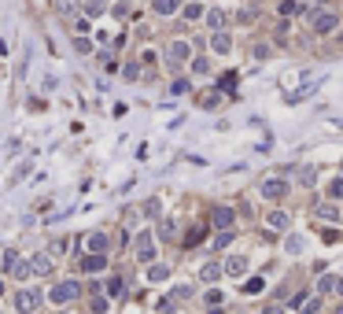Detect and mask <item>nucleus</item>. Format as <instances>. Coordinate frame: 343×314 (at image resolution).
I'll return each mask as SVG.
<instances>
[{"instance_id": "nucleus-1", "label": "nucleus", "mask_w": 343, "mask_h": 314, "mask_svg": "<svg viewBox=\"0 0 343 314\" xmlns=\"http://www.w3.org/2000/svg\"><path fill=\"white\" fill-rule=\"evenodd\" d=\"M77 296H82V285H77V281H59V285L48 292V300L59 307V303H70V300H77Z\"/></svg>"}, {"instance_id": "nucleus-2", "label": "nucleus", "mask_w": 343, "mask_h": 314, "mask_svg": "<svg viewBox=\"0 0 343 314\" xmlns=\"http://www.w3.org/2000/svg\"><path fill=\"white\" fill-rule=\"evenodd\" d=\"M189 56H192V44H189V41H170V49H166V63H170L174 70H177Z\"/></svg>"}, {"instance_id": "nucleus-3", "label": "nucleus", "mask_w": 343, "mask_h": 314, "mask_svg": "<svg viewBox=\"0 0 343 314\" xmlns=\"http://www.w3.org/2000/svg\"><path fill=\"white\" fill-rule=\"evenodd\" d=\"M210 222L218 226V233H225V229H232V222H236V211H232V207H214Z\"/></svg>"}, {"instance_id": "nucleus-4", "label": "nucleus", "mask_w": 343, "mask_h": 314, "mask_svg": "<svg viewBox=\"0 0 343 314\" xmlns=\"http://www.w3.org/2000/svg\"><path fill=\"white\" fill-rule=\"evenodd\" d=\"M137 259H140V262H151V259H155V240H151V233H140V240H137Z\"/></svg>"}, {"instance_id": "nucleus-5", "label": "nucleus", "mask_w": 343, "mask_h": 314, "mask_svg": "<svg viewBox=\"0 0 343 314\" xmlns=\"http://www.w3.org/2000/svg\"><path fill=\"white\" fill-rule=\"evenodd\" d=\"M336 26H339V19H336L332 11H321V15H314V30H318V34H332Z\"/></svg>"}, {"instance_id": "nucleus-6", "label": "nucleus", "mask_w": 343, "mask_h": 314, "mask_svg": "<svg viewBox=\"0 0 343 314\" xmlns=\"http://www.w3.org/2000/svg\"><path fill=\"white\" fill-rule=\"evenodd\" d=\"M284 192H288V185L280 181V178H270V181H262V196H266V200H280Z\"/></svg>"}, {"instance_id": "nucleus-7", "label": "nucleus", "mask_w": 343, "mask_h": 314, "mask_svg": "<svg viewBox=\"0 0 343 314\" xmlns=\"http://www.w3.org/2000/svg\"><path fill=\"white\" fill-rule=\"evenodd\" d=\"M15 303H19V310L26 314V310H34V307L41 303V292H37V288H26V292H19V300H15Z\"/></svg>"}, {"instance_id": "nucleus-8", "label": "nucleus", "mask_w": 343, "mask_h": 314, "mask_svg": "<svg viewBox=\"0 0 343 314\" xmlns=\"http://www.w3.org/2000/svg\"><path fill=\"white\" fill-rule=\"evenodd\" d=\"M103 266H107L103 255H92V251H85V259H82V270H85V274H100Z\"/></svg>"}, {"instance_id": "nucleus-9", "label": "nucleus", "mask_w": 343, "mask_h": 314, "mask_svg": "<svg viewBox=\"0 0 343 314\" xmlns=\"http://www.w3.org/2000/svg\"><path fill=\"white\" fill-rule=\"evenodd\" d=\"M85 248L92 251V255H103L107 251V233H92V237L85 240Z\"/></svg>"}, {"instance_id": "nucleus-10", "label": "nucleus", "mask_w": 343, "mask_h": 314, "mask_svg": "<svg viewBox=\"0 0 343 314\" xmlns=\"http://www.w3.org/2000/svg\"><path fill=\"white\" fill-rule=\"evenodd\" d=\"M207 26L214 30V34H222V26H225V11H222V8H210V11H207Z\"/></svg>"}, {"instance_id": "nucleus-11", "label": "nucleus", "mask_w": 343, "mask_h": 314, "mask_svg": "<svg viewBox=\"0 0 343 314\" xmlns=\"http://www.w3.org/2000/svg\"><path fill=\"white\" fill-rule=\"evenodd\" d=\"M210 49H214L218 56H229V52H232V41H229V34H214V41H210Z\"/></svg>"}, {"instance_id": "nucleus-12", "label": "nucleus", "mask_w": 343, "mask_h": 314, "mask_svg": "<svg viewBox=\"0 0 343 314\" xmlns=\"http://www.w3.org/2000/svg\"><path fill=\"white\" fill-rule=\"evenodd\" d=\"M222 270H225V266H218V262H207V266H203V270H199V277H203V281H207V285H214V281H218V277H222Z\"/></svg>"}, {"instance_id": "nucleus-13", "label": "nucleus", "mask_w": 343, "mask_h": 314, "mask_svg": "<svg viewBox=\"0 0 343 314\" xmlns=\"http://www.w3.org/2000/svg\"><path fill=\"white\" fill-rule=\"evenodd\" d=\"M30 262H34V274H52V255H44V251H41V255H34Z\"/></svg>"}, {"instance_id": "nucleus-14", "label": "nucleus", "mask_w": 343, "mask_h": 314, "mask_svg": "<svg viewBox=\"0 0 343 314\" xmlns=\"http://www.w3.org/2000/svg\"><path fill=\"white\" fill-rule=\"evenodd\" d=\"M266 226H270V229H288V214H284V211H270V214H266Z\"/></svg>"}, {"instance_id": "nucleus-15", "label": "nucleus", "mask_w": 343, "mask_h": 314, "mask_svg": "<svg viewBox=\"0 0 343 314\" xmlns=\"http://www.w3.org/2000/svg\"><path fill=\"white\" fill-rule=\"evenodd\" d=\"M244 270H247V259H240V255H236V259H225V274H232V277H240Z\"/></svg>"}, {"instance_id": "nucleus-16", "label": "nucleus", "mask_w": 343, "mask_h": 314, "mask_svg": "<svg viewBox=\"0 0 343 314\" xmlns=\"http://www.w3.org/2000/svg\"><path fill=\"white\" fill-rule=\"evenodd\" d=\"M181 8V0H155V11H159V15H174Z\"/></svg>"}, {"instance_id": "nucleus-17", "label": "nucleus", "mask_w": 343, "mask_h": 314, "mask_svg": "<svg viewBox=\"0 0 343 314\" xmlns=\"http://www.w3.org/2000/svg\"><path fill=\"white\" fill-rule=\"evenodd\" d=\"M332 288H339V281H336V277H329V274H321V277H318V292L325 296V292H332Z\"/></svg>"}, {"instance_id": "nucleus-18", "label": "nucleus", "mask_w": 343, "mask_h": 314, "mask_svg": "<svg viewBox=\"0 0 343 314\" xmlns=\"http://www.w3.org/2000/svg\"><path fill=\"white\" fill-rule=\"evenodd\" d=\"M122 292H126V281H122V277H111V281H107V296H115V300H118Z\"/></svg>"}, {"instance_id": "nucleus-19", "label": "nucleus", "mask_w": 343, "mask_h": 314, "mask_svg": "<svg viewBox=\"0 0 343 314\" xmlns=\"http://www.w3.org/2000/svg\"><path fill=\"white\" fill-rule=\"evenodd\" d=\"M318 214L325 218V222H336V218H339V211L332 207V203H321V207H318Z\"/></svg>"}, {"instance_id": "nucleus-20", "label": "nucleus", "mask_w": 343, "mask_h": 314, "mask_svg": "<svg viewBox=\"0 0 343 314\" xmlns=\"http://www.w3.org/2000/svg\"><path fill=\"white\" fill-rule=\"evenodd\" d=\"M280 15H303V4L299 0H284V4H280Z\"/></svg>"}, {"instance_id": "nucleus-21", "label": "nucleus", "mask_w": 343, "mask_h": 314, "mask_svg": "<svg viewBox=\"0 0 343 314\" xmlns=\"http://www.w3.org/2000/svg\"><path fill=\"white\" fill-rule=\"evenodd\" d=\"M15 266H19V251H15V248H8V251H4V270L11 274Z\"/></svg>"}, {"instance_id": "nucleus-22", "label": "nucleus", "mask_w": 343, "mask_h": 314, "mask_svg": "<svg viewBox=\"0 0 343 314\" xmlns=\"http://www.w3.org/2000/svg\"><path fill=\"white\" fill-rule=\"evenodd\" d=\"M184 19H189V22L203 19V4H189V8H184Z\"/></svg>"}, {"instance_id": "nucleus-23", "label": "nucleus", "mask_w": 343, "mask_h": 314, "mask_svg": "<svg viewBox=\"0 0 343 314\" xmlns=\"http://www.w3.org/2000/svg\"><path fill=\"white\" fill-rule=\"evenodd\" d=\"M166 277H170L166 266H151V270H148V281H166Z\"/></svg>"}, {"instance_id": "nucleus-24", "label": "nucleus", "mask_w": 343, "mask_h": 314, "mask_svg": "<svg viewBox=\"0 0 343 314\" xmlns=\"http://www.w3.org/2000/svg\"><path fill=\"white\" fill-rule=\"evenodd\" d=\"M284 251H292V255H299V251H303V237H288V240H284Z\"/></svg>"}, {"instance_id": "nucleus-25", "label": "nucleus", "mask_w": 343, "mask_h": 314, "mask_svg": "<svg viewBox=\"0 0 343 314\" xmlns=\"http://www.w3.org/2000/svg\"><path fill=\"white\" fill-rule=\"evenodd\" d=\"M30 274H34V262H19V266L11 270V277H30Z\"/></svg>"}, {"instance_id": "nucleus-26", "label": "nucleus", "mask_w": 343, "mask_h": 314, "mask_svg": "<svg viewBox=\"0 0 343 314\" xmlns=\"http://www.w3.org/2000/svg\"><path fill=\"white\" fill-rule=\"evenodd\" d=\"M192 70H196V74H207V70H210V59H207V56L192 59Z\"/></svg>"}, {"instance_id": "nucleus-27", "label": "nucleus", "mask_w": 343, "mask_h": 314, "mask_svg": "<svg viewBox=\"0 0 343 314\" xmlns=\"http://www.w3.org/2000/svg\"><path fill=\"white\" fill-rule=\"evenodd\" d=\"M199 240H203V229H192L189 237H184V248H196Z\"/></svg>"}, {"instance_id": "nucleus-28", "label": "nucleus", "mask_w": 343, "mask_h": 314, "mask_svg": "<svg viewBox=\"0 0 343 314\" xmlns=\"http://www.w3.org/2000/svg\"><path fill=\"white\" fill-rule=\"evenodd\" d=\"M103 4H107V0H85V11H89V15H100Z\"/></svg>"}, {"instance_id": "nucleus-29", "label": "nucleus", "mask_w": 343, "mask_h": 314, "mask_svg": "<svg viewBox=\"0 0 343 314\" xmlns=\"http://www.w3.org/2000/svg\"><path fill=\"white\" fill-rule=\"evenodd\" d=\"M244 292H247V296H255V292H262V277H251V281H247V285H244Z\"/></svg>"}, {"instance_id": "nucleus-30", "label": "nucleus", "mask_w": 343, "mask_h": 314, "mask_svg": "<svg viewBox=\"0 0 343 314\" xmlns=\"http://www.w3.org/2000/svg\"><path fill=\"white\" fill-rule=\"evenodd\" d=\"M199 107H207V111H210V107H218V92H207V96H199Z\"/></svg>"}, {"instance_id": "nucleus-31", "label": "nucleus", "mask_w": 343, "mask_h": 314, "mask_svg": "<svg viewBox=\"0 0 343 314\" xmlns=\"http://www.w3.org/2000/svg\"><path fill=\"white\" fill-rule=\"evenodd\" d=\"M232 240V229H225V233H218V237H214V248H225Z\"/></svg>"}, {"instance_id": "nucleus-32", "label": "nucleus", "mask_w": 343, "mask_h": 314, "mask_svg": "<svg viewBox=\"0 0 343 314\" xmlns=\"http://www.w3.org/2000/svg\"><path fill=\"white\" fill-rule=\"evenodd\" d=\"M329 192H332V196H336V200H343V178H336V181H332V185H329Z\"/></svg>"}, {"instance_id": "nucleus-33", "label": "nucleus", "mask_w": 343, "mask_h": 314, "mask_svg": "<svg viewBox=\"0 0 343 314\" xmlns=\"http://www.w3.org/2000/svg\"><path fill=\"white\" fill-rule=\"evenodd\" d=\"M144 214H148V218L159 214V200H148V203H144Z\"/></svg>"}, {"instance_id": "nucleus-34", "label": "nucleus", "mask_w": 343, "mask_h": 314, "mask_svg": "<svg viewBox=\"0 0 343 314\" xmlns=\"http://www.w3.org/2000/svg\"><path fill=\"white\" fill-rule=\"evenodd\" d=\"M56 8H59V15H74V0H59Z\"/></svg>"}, {"instance_id": "nucleus-35", "label": "nucleus", "mask_w": 343, "mask_h": 314, "mask_svg": "<svg viewBox=\"0 0 343 314\" xmlns=\"http://www.w3.org/2000/svg\"><path fill=\"white\" fill-rule=\"evenodd\" d=\"M170 92H174V96H177V92H189V82H184V78H177V82L170 85Z\"/></svg>"}, {"instance_id": "nucleus-36", "label": "nucleus", "mask_w": 343, "mask_h": 314, "mask_svg": "<svg viewBox=\"0 0 343 314\" xmlns=\"http://www.w3.org/2000/svg\"><path fill=\"white\" fill-rule=\"evenodd\" d=\"M107 310V300H103V296H96V300H92V314H103Z\"/></svg>"}, {"instance_id": "nucleus-37", "label": "nucleus", "mask_w": 343, "mask_h": 314, "mask_svg": "<svg viewBox=\"0 0 343 314\" xmlns=\"http://www.w3.org/2000/svg\"><path fill=\"white\" fill-rule=\"evenodd\" d=\"M314 178H318V170L306 166V170H303V185H314Z\"/></svg>"}, {"instance_id": "nucleus-38", "label": "nucleus", "mask_w": 343, "mask_h": 314, "mask_svg": "<svg viewBox=\"0 0 343 314\" xmlns=\"http://www.w3.org/2000/svg\"><path fill=\"white\" fill-rule=\"evenodd\" d=\"M122 78H126V82H137L140 70H137V67H126V70H122Z\"/></svg>"}, {"instance_id": "nucleus-39", "label": "nucleus", "mask_w": 343, "mask_h": 314, "mask_svg": "<svg viewBox=\"0 0 343 314\" xmlns=\"http://www.w3.org/2000/svg\"><path fill=\"white\" fill-rule=\"evenodd\" d=\"M318 307H321V300H306V303H303V310H306V314H314Z\"/></svg>"}, {"instance_id": "nucleus-40", "label": "nucleus", "mask_w": 343, "mask_h": 314, "mask_svg": "<svg viewBox=\"0 0 343 314\" xmlns=\"http://www.w3.org/2000/svg\"><path fill=\"white\" fill-rule=\"evenodd\" d=\"M262 314H284V310H280V307H266V310H262Z\"/></svg>"}, {"instance_id": "nucleus-41", "label": "nucleus", "mask_w": 343, "mask_h": 314, "mask_svg": "<svg viewBox=\"0 0 343 314\" xmlns=\"http://www.w3.org/2000/svg\"><path fill=\"white\" fill-rule=\"evenodd\" d=\"M336 314H343V307H336Z\"/></svg>"}]
</instances>
